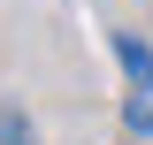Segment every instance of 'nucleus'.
Here are the masks:
<instances>
[{"mask_svg": "<svg viewBox=\"0 0 153 145\" xmlns=\"http://www.w3.org/2000/svg\"><path fill=\"white\" fill-rule=\"evenodd\" d=\"M0 145H38V130H31L23 107H0Z\"/></svg>", "mask_w": 153, "mask_h": 145, "instance_id": "2", "label": "nucleus"}, {"mask_svg": "<svg viewBox=\"0 0 153 145\" xmlns=\"http://www.w3.org/2000/svg\"><path fill=\"white\" fill-rule=\"evenodd\" d=\"M115 61H123V76H130V99H153V46L138 31H115Z\"/></svg>", "mask_w": 153, "mask_h": 145, "instance_id": "1", "label": "nucleus"}]
</instances>
